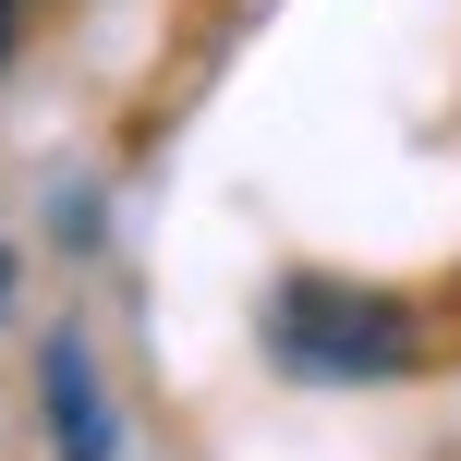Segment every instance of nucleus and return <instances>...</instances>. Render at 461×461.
I'll list each match as a JSON object with an SVG mask.
<instances>
[{
	"label": "nucleus",
	"instance_id": "obj_3",
	"mask_svg": "<svg viewBox=\"0 0 461 461\" xmlns=\"http://www.w3.org/2000/svg\"><path fill=\"white\" fill-rule=\"evenodd\" d=\"M0 61H13V0H0Z\"/></svg>",
	"mask_w": 461,
	"mask_h": 461
},
{
	"label": "nucleus",
	"instance_id": "obj_1",
	"mask_svg": "<svg viewBox=\"0 0 461 461\" xmlns=\"http://www.w3.org/2000/svg\"><path fill=\"white\" fill-rule=\"evenodd\" d=\"M425 352L413 303L389 292H352V279H292L267 303V365L279 376H316V389H365V376H401Z\"/></svg>",
	"mask_w": 461,
	"mask_h": 461
},
{
	"label": "nucleus",
	"instance_id": "obj_2",
	"mask_svg": "<svg viewBox=\"0 0 461 461\" xmlns=\"http://www.w3.org/2000/svg\"><path fill=\"white\" fill-rule=\"evenodd\" d=\"M37 389H49V449L61 461H122V425H110V389H97V352L73 340H49L37 352Z\"/></svg>",
	"mask_w": 461,
	"mask_h": 461
},
{
	"label": "nucleus",
	"instance_id": "obj_4",
	"mask_svg": "<svg viewBox=\"0 0 461 461\" xmlns=\"http://www.w3.org/2000/svg\"><path fill=\"white\" fill-rule=\"evenodd\" d=\"M0 303H13V255H0Z\"/></svg>",
	"mask_w": 461,
	"mask_h": 461
}]
</instances>
